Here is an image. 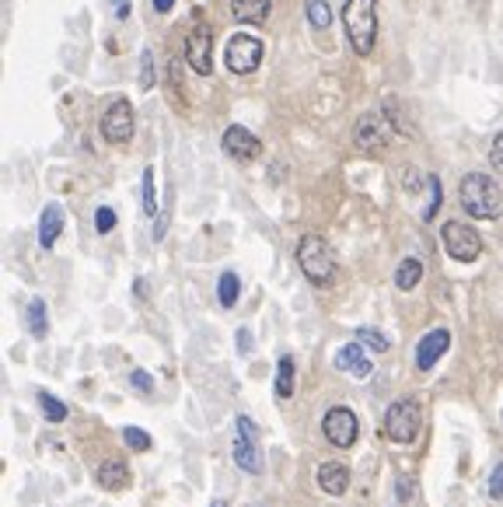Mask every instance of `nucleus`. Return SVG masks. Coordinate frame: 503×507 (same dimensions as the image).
I'll return each instance as SVG.
<instances>
[{"label": "nucleus", "instance_id": "nucleus-1", "mask_svg": "<svg viewBox=\"0 0 503 507\" xmlns=\"http://www.w3.org/2000/svg\"><path fill=\"white\" fill-rule=\"evenodd\" d=\"M458 200H461V207L468 210L472 217H479V221H493V217H500V210H503L500 185H497L493 175H486V172L465 175V179H461V189H458Z\"/></svg>", "mask_w": 503, "mask_h": 507}, {"label": "nucleus", "instance_id": "nucleus-2", "mask_svg": "<svg viewBox=\"0 0 503 507\" xmlns=\"http://www.w3.org/2000/svg\"><path fill=\"white\" fill-rule=\"evenodd\" d=\"M343 25L350 46L367 56L378 43V0H346Z\"/></svg>", "mask_w": 503, "mask_h": 507}, {"label": "nucleus", "instance_id": "nucleus-3", "mask_svg": "<svg viewBox=\"0 0 503 507\" xmlns=\"http://www.w3.org/2000/svg\"><path fill=\"white\" fill-rule=\"evenodd\" d=\"M301 273L311 280L315 287H329L336 280V255L329 249V242L321 234H304L298 245Z\"/></svg>", "mask_w": 503, "mask_h": 507}, {"label": "nucleus", "instance_id": "nucleus-4", "mask_svg": "<svg viewBox=\"0 0 503 507\" xmlns=\"http://www.w3.org/2000/svg\"><path fill=\"white\" fill-rule=\"evenodd\" d=\"M419 423H423L419 403L416 399H399L385 413V438L395 441V444H412L416 434H419Z\"/></svg>", "mask_w": 503, "mask_h": 507}, {"label": "nucleus", "instance_id": "nucleus-5", "mask_svg": "<svg viewBox=\"0 0 503 507\" xmlns=\"http://www.w3.org/2000/svg\"><path fill=\"white\" fill-rule=\"evenodd\" d=\"M231 459L242 472L259 476L262 472V455H259V441H255V423L249 416L234 420V444H231Z\"/></svg>", "mask_w": 503, "mask_h": 507}, {"label": "nucleus", "instance_id": "nucleus-6", "mask_svg": "<svg viewBox=\"0 0 503 507\" xmlns=\"http://www.w3.org/2000/svg\"><path fill=\"white\" fill-rule=\"evenodd\" d=\"M440 242H444V253L458 259V263H476L482 255V238L479 231H472L461 221H448L440 228Z\"/></svg>", "mask_w": 503, "mask_h": 507}, {"label": "nucleus", "instance_id": "nucleus-7", "mask_svg": "<svg viewBox=\"0 0 503 507\" xmlns=\"http://www.w3.org/2000/svg\"><path fill=\"white\" fill-rule=\"evenodd\" d=\"M321 434L336 448H353V441L360 434V420L350 406H332L329 413L321 416Z\"/></svg>", "mask_w": 503, "mask_h": 507}, {"label": "nucleus", "instance_id": "nucleus-8", "mask_svg": "<svg viewBox=\"0 0 503 507\" xmlns=\"http://www.w3.org/2000/svg\"><path fill=\"white\" fill-rule=\"evenodd\" d=\"M133 130H137V119H133V105L126 98H115L113 105L102 113V134L109 144H130L133 140Z\"/></svg>", "mask_w": 503, "mask_h": 507}, {"label": "nucleus", "instance_id": "nucleus-9", "mask_svg": "<svg viewBox=\"0 0 503 507\" xmlns=\"http://www.w3.org/2000/svg\"><path fill=\"white\" fill-rule=\"evenodd\" d=\"M262 56H266V46L255 35H231L224 64H228L231 74H252V70L262 64Z\"/></svg>", "mask_w": 503, "mask_h": 507}, {"label": "nucleus", "instance_id": "nucleus-10", "mask_svg": "<svg viewBox=\"0 0 503 507\" xmlns=\"http://www.w3.org/2000/svg\"><path fill=\"white\" fill-rule=\"evenodd\" d=\"M185 60L200 77H206L213 70V28L206 22L192 25V32L185 39Z\"/></svg>", "mask_w": 503, "mask_h": 507}, {"label": "nucleus", "instance_id": "nucleus-11", "mask_svg": "<svg viewBox=\"0 0 503 507\" xmlns=\"http://www.w3.org/2000/svg\"><path fill=\"white\" fill-rule=\"evenodd\" d=\"M391 140V123H385L378 113H367L357 119V126H353V144L367 151V154H378V151H385Z\"/></svg>", "mask_w": 503, "mask_h": 507}, {"label": "nucleus", "instance_id": "nucleus-12", "mask_svg": "<svg viewBox=\"0 0 503 507\" xmlns=\"http://www.w3.org/2000/svg\"><path fill=\"white\" fill-rule=\"evenodd\" d=\"M221 144H224V151H228L234 162H255V158L262 154V144H259V137L249 134L245 126H228Z\"/></svg>", "mask_w": 503, "mask_h": 507}, {"label": "nucleus", "instance_id": "nucleus-13", "mask_svg": "<svg viewBox=\"0 0 503 507\" xmlns=\"http://www.w3.org/2000/svg\"><path fill=\"white\" fill-rule=\"evenodd\" d=\"M448 346H451V333L448 329H430L423 340H419V346H416V368L419 371H430L448 353Z\"/></svg>", "mask_w": 503, "mask_h": 507}, {"label": "nucleus", "instance_id": "nucleus-14", "mask_svg": "<svg viewBox=\"0 0 503 507\" xmlns=\"http://www.w3.org/2000/svg\"><path fill=\"white\" fill-rule=\"evenodd\" d=\"M336 368L346 371V374H353V378H370L374 374V364H370V357H367L364 343H346L340 353H336Z\"/></svg>", "mask_w": 503, "mask_h": 507}, {"label": "nucleus", "instance_id": "nucleus-15", "mask_svg": "<svg viewBox=\"0 0 503 507\" xmlns=\"http://www.w3.org/2000/svg\"><path fill=\"white\" fill-rule=\"evenodd\" d=\"M319 486L329 493V497H343L350 490V469L343 462H325L319 469Z\"/></svg>", "mask_w": 503, "mask_h": 507}, {"label": "nucleus", "instance_id": "nucleus-16", "mask_svg": "<svg viewBox=\"0 0 503 507\" xmlns=\"http://www.w3.org/2000/svg\"><path fill=\"white\" fill-rule=\"evenodd\" d=\"M273 0H231V15L242 25H262L270 18Z\"/></svg>", "mask_w": 503, "mask_h": 507}, {"label": "nucleus", "instance_id": "nucleus-17", "mask_svg": "<svg viewBox=\"0 0 503 507\" xmlns=\"http://www.w3.org/2000/svg\"><path fill=\"white\" fill-rule=\"evenodd\" d=\"M60 231H64V210H60V204H49L43 210V217H39V245L53 249L56 238H60Z\"/></svg>", "mask_w": 503, "mask_h": 507}, {"label": "nucleus", "instance_id": "nucleus-18", "mask_svg": "<svg viewBox=\"0 0 503 507\" xmlns=\"http://www.w3.org/2000/svg\"><path fill=\"white\" fill-rule=\"evenodd\" d=\"M98 483L105 490H126L130 486V465L123 459H105L98 465Z\"/></svg>", "mask_w": 503, "mask_h": 507}, {"label": "nucleus", "instance_id": "nucleus-19", "mask_svg": "<svg viewBox=\"0 0 503 507\" xmlns=\"http://www.w3.org/2000/svg\"><path fill=\"white\" fill-rule=\"evenodd\" d=\"M419 280H423V263L419 259H402L399 270H395V287L399 291H412Z\"/></svg>", "mask_w": 503, "mask_h": 507}, {"label": "nucleus", "instance_id": "nucleus-20", "mask_svg": "<svg viewBox=\"0 0 503 507\" xmlns=\"http://www.w3.org/2000/svg\"><path fill=\"white\" fill-rule=\"evenodd\" d=\"M273 389H276V399H291L294 395V357H280Z\"/></svg>", "mask_w": 503, "mask_h": 507}, {"label": "nucleus", "instance_id": "nucleus-21", "mask_svg": "<svg viewBox=\"0 0 503 507\" xmlns=\"http://www.w3.org/2000/svg\"><path fill=\"white\" fill-rule=\"evenodd\" d=\"M238 294H242V280H238V273H221V280H217V301L224 304V308H234L238 304Z\"/></svg>", "mask_w": 503, "mask_h": 507}, {"label": "nucleus", "instance_id": "nucleus-22", "mask_svg": "<svg viewBox=\"0 0 503 507\" xmlns=\"http://www.w3.org/2000/svg\"><path fill=\"white\" fill-rule=\"evenodd\" d=\"M28 329H32V336H35V340H43V336L49 333L46 301L43 298H32V304H28Z\"/></svg>", "mask_w": 503, "mask_h": 507}, {"label": "nucleus", "instance_id": "nucleus-23", "mask_svg": "<svg viewBox=\"0 0 503 507\" xmlns=\"http://www.w3.org/2000/svg\"><path fill=\"white\" fill-rule=\"evenodd\" d=\"M35 399H39V410H43V416H46L49 423H64V420H67V406H64L56 395L39 393Z\"/></svg>", "mask_w": 503, "mask_h": 507}, {"label": "nucleus", "instance_id": "nucleus-24", "mask_svg": "<svg viewBox=\"0 0 503 507\" xmlns=\"http://www.w3.org/2000/svg\"><path fill=\"white\" fill-rule=\"evenodd\" d=\"M304 11H308V22L315 25V28H329L332 25V7L325 0H308Z\"/></svg>", "mask_w": 503, "mask_h": 507}, {"label": "nucleus", "instance_id": "nucleus-25", "mask_svg": "<svg viewBox=\"0 0 503 507\" xmlns=\"http://www.w3.org/2000/svg\"><path fill=\"white\" fill-rule=\"evenodd\" d=\"M357 343H364V346H370L374 353H385L389 350V336L385 333H378V329H370V325H364V329H357Z\"/></svg>", "mask_w": 503, "mask_h": 507}, {"label": "nucleus", "instance_id": "nucleus-26", "mask_svg": "<svg viewBox=\"0 0 503 507\" xmlns=\"http://www.w3.org/2000/svg\"><path fill=\"white\" fill-rule=\"evenodd\" d=\"M140 200H143V214H147V217H154V214H158V204H154V168H147V172H143Z\"/></svg>", "mask_w": 503, "mask_h": 507}, {"label": "nucleus", "instance_id": "nucleus-27", "mask_svg": "<svg viewBox=\"0 0 503 507\" xmlns=\"http://www.w3.org/2000/svg\"><path fill=\"white\" fill-rule=\"evenodd\" d=\"M385 115H389L391 130L399 126V134H406V137H412V126L406 123V119H402V105H399L395 98H389V102H385Z\"/></svg>", "mask_w": 503, "mask_h": 507}, {"label": "nucleus", "instance_id": "nucleus-28", "mask_svg": "<svg viewBox=\"0 0 503 507\" xmlns=\"http://www.w3.org/2000/svg\"><path fill=\"white\" fill-rule=\"evenodd\" d=\"M123 441H126L133 452H147V448H151V434L140 431V427H123Z\"/></svg>", "mask_w": 503, "mask_h": 507}, {"label": "nucleus", "instance_id": "nucleus-29", "mask_svg": "<svg viewBox=\"0 0 503 507\" xmlns=\"http://www.w3.org/2000/svg\"><path fill=\"white\" fill-rule=\"evenodd\" d=\"M140 84H143V92L147 88H154V56L143 49V56H140Z\"/></svg>", "mask_w": 503, "mask_h": 507}, {"label": "nucleus", "instance_id": "nucleus-30", "mask_svg": "<svg viewBox=\"0 0 503 507\" xmlns=\"http://www.w3.org/2000/svg\"><path fill=\"white\" fill-rule=\"evenodd\" d=\"M94 228L102 231V234H109V231L115 228V210L113 207H98V214H94Z\"/></svg>", "mask_w": 503, "mask_h": 507}, {"label": "nucleus", "instance_id": "nucleus-31", "mask_svg": "<svg viewBox=\"0 0 503 507\" xmlns=\"http://www.w3.org/2000/svg\"><path fill=\"white\" fill-rule=\"evenodd\" d=\"M437 210H440V183H437L434 175H430V207L423 210V221H434Z\"/></svg>", "mask_w": 503, "mask_h": 507}, {"label": "nucleus", "instance_id": "nucleus-32", "mask_svg": "<svg viewBox=\"0 0 503 507\" xmlns=\"http://www.w3.org/2000/svg\"><path fill=\"white\" fill-rule=\"evenodd\" d=\"M489 497H493V501H503V462L493 469V476H489Z\"/></svg>", "mask_w": 503, "mask_h": 507}, {"label": "nucleus", "instance_id": "nucleus-33", "mask_svg": "<svg viewBox=\"0 0 503 507\" xmlns=\"http://www.w3.org/2000/svg\"><path fill=\"white\" fill-rule=\"evenodd\" d=\"M130 382H133V389H137V393H151V389H154V378H151L147 371H133V374H130Z\"/></svg>", "mask_w": 503, "mask_h": 507}, {"label": "nucleus", "instance_id": "nucleus-34", "mask_svg": "<svg viewBox=\"0 0 503 507\" xmlns=\"http://www.w3.org/2000/svg\"><path fill=\"white\" fill-rule=\"evenodd\" d=\"M489 162H493V172H500V175H503V134H497V140H493Z\"/></svg>", "mask_w": 503, "mask_h": 507}, {"label": "nucleus", "instance_id": "nucleus-35", "mask_svg": "<svg viewBox=\"0 0 503 507\" xmlns=\"http://www.w3.org/2000/svg\"><path fill=\"white\" fill-rule=\"evenodd\" d=\"M249 346H252L249 329H242V333H238V350H242V353H249Z\"/></svg>", "mask_w": 503, "mask_h": 507}, {"label": "nucleus", "instance_id": "nucleus-36", "mask_svg": "<svg viewBox=\"0 0 503 507\" xmlns=\"http://www.w3.org/2000/svg\"><path fill=\"white\" fill-rule=\"evenodd\" d=\"M113 11L119 18H126V15H130V0H113Z\"/></svg>", "mask_w": 503, "mask_h": 507}, {"label": "nucleus", "instance_id": "nucleus-37", "mask_svg": "<svg viewBox=\"0 0 503 507\" xmlns=\"http://www.w3.org/2000/svg\"><path fill=\"white\" fill-rule=\"evenodd\" d=\"M154 7H158L161 15H164V11H172V7H175V0H154Z\"/></svg>", "mask_w": 503, "mask_h": 507}, {"label": "nucleus", "instance_id": "nucleus-38", "mask_svg": "<svg viewBox=\"0 0 503 507\" xmlns=\"http://www.w3.org/2000/svg\"><path fill=\"white\" fill-rule=\"evenodd\" d=\"M210 507H228V504H224V501H213V504H210Z\"/></svg>", "mask_w": 503, "mask_h": 507}]
</instances>
